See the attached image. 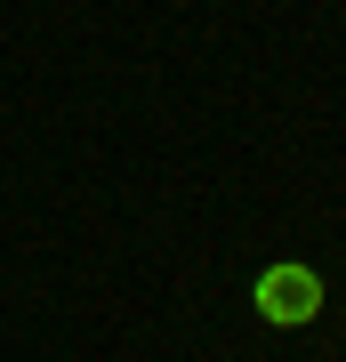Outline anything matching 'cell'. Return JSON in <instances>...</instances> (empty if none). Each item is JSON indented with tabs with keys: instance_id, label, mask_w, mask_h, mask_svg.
I'll use <instances>...</instances> for the list:
<instances>
[{
	"instance_id": "cell-2",
	"label": "cell",
	"mask_w": 346,
	"mask_h": 362,
	"mask_svg": "<svg viewBox=\"0 0 346 362\" xmlns=\"http://www.w3.org/2000/svg\"><path fill=\"white\" fill-rule=\"evenodd\" d=\"M338 346H346V322H338Z\"/></svg>"
},
{
	"instance_id": "cell-1",
	"label": "cell",
	"mask_w": 346,
	"mask_h": 362,
	"mask_svg": "<svg viewBox=\"0 0 346 362\" xmlns=\"http://www.w3.org/2000/svg\"><path fill=\"white\" fill-rule=\"evenodd\" d=\"M322 298H330V282H322V266H306V258H274V266L250 274V306H258V322H274V330H306L322 314Z\"/></svg>"
}]
</instances>
